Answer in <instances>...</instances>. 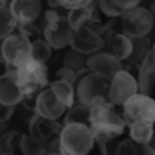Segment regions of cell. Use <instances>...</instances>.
Returning a JSON list of instances; mask_svg holds the SVG:
<instances>
[{
	"label": "cell",
	"instance_id": "74e56055",
	"mask_svg": "<svg viewBox=\"0 0 155 155\" xmlns=\"http://www.w3.org/2000/svg\"><path fill=\"white\" fill-rule=\"evenodd\" d=\"M150 146H151V148H155V133H153V139H151V142H150Z\"/></svg>",
	"mask_w": 155,
	"mask_h": 155
},
{
	"label": "cell",
	"instance_id": "7a4b0ae2",
	"mask_svg": "<svg viewBox=\"0 0 155 155\" xmlns=\"http://www.w3.org/2000/svg\"><path fill=\"white\" fill-rule=\"evenodd\" d=\"M126 120L122 113L116 111V107L105 100V102H96L91 105V122L89 127L94 133L96 139H100L104 142H109L116 139L118 135L124 133L126 129Z\"/></svg>",
	"mask_w": 155,
	"mask_h": 155
},
{
	"label": "cell",
	"instance_id": "ab89813d",
	"mask_svg": "<svg viewBox=\"0 0 155 155\" xmlns=\"http://www.w3.org/2000/svg\"><path fill=\"white\" fill-rule=\"evenodd\" d=\"M48 155H61V151H50Z\"/></svg>",
	"mask_w": 155,
	"mask_h": 155
},
{
	"label": "cell",
	"instance_id": "30bf717a",
	"mask_svg": "<svg viewBox=\"0 0 155 155\" xmlns=\"http://www.w3.org/2000/svg\"><path fill=\"white\" fill-rule=\"evenodd\" d=\"M139 92L137 78H135L129 70H120L118 74H114L111 78L109 83V102L114 107H122L133 94Z\"/></svg>",
	"mask_w": 155,
	"mask_h": 155
},
{
	"label": "cell",
	"instance_id": "ffe728a7",
	"mask_svg": "<svg viewBox=\"0 0 155 155\" xmlns=\"http://www.w3.org/2000/svg\"><path fill=\"white\" fill-rule=\"evenodd\" d=\"M94 11H96V0H94L92 4H89V6H83V8H76V9H70V11L67 13V18H68L70 26H72L74 30H78V28H81V26H87V24L91 22V18H92Z\"/></svg>",
	"mask_w": 155,
	"mask_h": 155
},
{
	"label": "cell",
	"instance_id": "484cf974",
	"mask_svg": "<svg viewBox=\"0 0 155 155\" xmlns=\"http://www.w3.org/2000/svg\"><path fill=\"white\" fill-rule=\"evenodd\" d=\"M17 26H18V22L13 17L9 6H2L0 8V39H6L8 35L17 31Z\"/></svg>",
	"mask_w": 155,
	"mask_h": 155
},
{
	"label": "cell",
	"instance_id": "8d00e7d4",
	"mask_svg": "<svg viewBox=\"0 0 155 155\" xmlns=\"http://www.w3.org/2000/svg\"><path fill=\"white\" fill-rule=\"evenodd\" d=\"M151 57H153V61H155V41L151 43Z\"/></svg>",
	"mask_w": 155,
	"mask_h": 155
},
{
	"label": "cell",
	"instance_id": "ba28073f",
	"mask_svg": "<svg viewBox=\"0 0 155 155\" xmlns=\"http://www.w3.org/2000/svg\"><path fill=\"white\" fill-rule=\"evenodd\" d=\"M122 116L126 124L133 122H151L155 124V100L150 94H133L122 105Z\"/></svg>",
	"mask_w": 155,
	"mask_h": 155
},
{
	"label": "cell",
	"instance_id": "d6a6232c",
	"mask_svg": "<svg viewBox=\"0 0 155 155\" xmlns=\"http://www.w3.org/2000/svg\"><path fill=\"white\" fill-rule=\"evenodd\" d=\"M116 2H118V4H120V8L126 11V9H129V8L139 6V4H140V0H116Z\"/></svg>",
	"mask_w": 155,
	"mask_h": 155
},
{
	"label": "cell",
	"instance_id": "e0dca14e",
	"mask_svg": "<svg viewBox=\"0 0 155 155\" xmlns=\"http://www.w3.org/2000/svg\"><path fill=\"white\" fill-rule=\"evenodd\" d=\"M137 85L140 94H151L155 85V61L151 54L139 65V76H137Z\"/></svg>",
	"mask_w": 155,
	"mask_h": 155
},
{
	"label": "cell",
	"instance_id": "8fae6325",
	"mask_svg": "<svg viewBox=\"0 0 155 155\" xmlns=\"http://www.w3.org/2000/svg\"><path fill=\"white\" fill-rule=\"evenodd\" d=\"M70 48L76 50V52H81L85 55H92L96 52H102V48H104V37L100 33L92 31L89 26H81V28L74 30Z\"/></svg>",
	"mask_w": 155,
	"mask_h": 155
},
{
	"label": "cell",
	"instance_id": "cb8c5ba5",
	"mask_svg": "<svg viewBox=\"0 0 155 155\" xmlns=\"http://www.w3.org/2000/svg\"><path fill=\"white\" fill-rule=\"evenodd\" d=\"M114 155H155L150 144H139L133 139H126L116 146Z\"/></svg>",
	"mask_w": 155,
	"mask_h": 155
},
{
	"label": "cell",
	"instance_id": "4316f807",
	"mask_svg": "<svg viewBox=\"0 0 155 155\" xmlns=\"http://www.w3.org/2000/svg\"><path fill=\"white\" fill-rule=\"evenodd\" d=\"M52 55V46L45 41V39H37V41H31V48H30V57L37 63H45L50 59Z\"/></svg>",
	"mask_w": 155,
	"mask_h": 155
},
{
	"label": "cell",
	"instance_id": "4fadbf2b",
	"mask_svg": "<svg viewBox=\"0 0 155 155\" xmlns=\"http://www.w3.org/2000/svg\"><path fill=\"white\" fill-rule=\"evenodd\" d=\"M87 68L91 72H94V74L111 80L114 74L124 70V65H122V61H118L109 52H96V54L87 57Z\"/></svg>",
	"mask_w": 155,
	"mask_h": 155
},
{
	"label": "cell",
	"instance_id": "f1b7e54d",
	"mask_svg": "<svg viewBox=\"0 0 155 155\" xmlns=\"http://www.w3.org/2000/svg\"><path fill=\"white\" fill-rule=\"evenodd\" d=\"M17 131H9L4 137H0V155H15V140H18Z\"/></svg>",
	"mask_w": 155,
	"mask_h": 155
},
{
	"label": "cell",
	"instance_id": "f546056e",
	"mask_svg": "<svg viewBox=\"0 0 155 155\" xmlns=\"http://www.w3.org/2000/svg\"><path fill=\"white\" fill-rule=\"evenodd\" d=\"M13 113H15V105H4V104H0V127H4L13 118Z\"/></svg>",
	"mask_w": 155,
	"mask_h": 155
},
{
	"label": "cell",
	"instance_id": "b9f144b4",
	"mask_svg": "<svg viewBox=\"0 0 155 155\" xmlns=\"http://www.w3.org/2000/svg\"><path fill=\"white\" fill-rule=\"evenodd\" d=\"M153 153H155V148H153Z\"/></svg>",
	"mask_w": 155,
	"mask_h": 155
},
{
	"label": "cell",
	"instance_id": "5b68a950",
	"mask_svg": "<svg viewBox=\"0 0 155 155\" xmlns=\"http://www.w3.org/2000/svg\"><path fill=\"white\" fill-rule=\"evenodd\" d=\"M109 83L111 80L94 72H87L76 83V102L83 105H92L96 102L109 100Z\"/></svg>",
	"mask_w": 155,
	"mask_h": 155
},
{
	"label": "cell",
	"instance_id": "1f68e13d",
	"mask_svg": "<svg viewBox=\"0 0 155 155\" xmlns=\"http://www.w3.org/2000/svg\"><path fill=\"white\" fill-rule=\"evenodd\" d=\"M55 80H63V81H68V83L76 85V83H78V76H76V72H72L70 68H65V67H63V68L57 70Z\"/></svg>",
	"mask_w": 155,
	"mask_h": 155
},
{
	"label": "cell",
	"instance_id": "2e32d148",
	"mask_svg": "<svg viewBox=\"0 0 155 155\" xmlns=\"http://www.w3.org/2000/svg\"><path fill=\"white\" fill-rule=\"evenodd\" d=\"M22 98H24L22 89L18 85L17 76L11 68V72H8L6 76L0 78V104L17 107L18 104H22Z\"/></svg>",
	"mask_w": 155,
	"mask_h": 155
},
{
	"label": "cell",
	"instance_id": "52a82bcc",
	"mask_svg": "<svg viewBox=\"0 0 155 155\" xmlns=\"http://www.w3.org/2000/svg\"><path fill=\"white\" fill-rule=\"evenodd\" d=\"M153 17L150 13V9L140 8V6H135L126 9L120 15V30L122 33H126L131 39H137V37H148L150 31L153 30Z\"/></svg>",
	"mask_w": 155,
	"mask_h": 155
},
{
	"label": "cell",
	"instance_id": "7402d4cb",
	"mask_svg": "<svg viewBox=\"0 0 155 155\" xmlns=\"http://www.w3.org/2000/svg\"><path fill=\"white\" fill-rule=\"evenodd\" d=\"M63 67H65V68H70L72 72H76L78 80H80V78H83L87 72H91V70L87 68V55L81 54V52H76V50H70V52L65 55Z\"/></svg>",
	"mask_w": 155,
	"mask_h": 155
},
{
	"label": "cell",
	"instance_id": "8992f818",
	"mask_svg": "<svg viewBox=\"0 0 155 155\" xmlns=\"http://www.w3.org/2000/svg\"><path fill=\"white\" fill-rule=\"evenodd\" d=\"M63 131V124L59 120H50L41 114H33L30 120V135L41 142L48 151H59V137Z\"/></svg>",
	"mask_w": 155,
	"mask_h": 155
},
{
	"label": "cell",
	"instance_id": "9c48e42d",
	"mask_svg": "<svg viewBox=\"0 0 155 155\" xmlns=\"http://www.w3.org/2000/svg\"><path fill=\"white\" fill-rule=\"evenodd\" d=\"M30 48H31V41L26 39L22 33L13 31L11 35H8L2 43V57L6 59V63L11 68H17L24 65L26 61H30Z\"/></svg>",
	"mask_w": 155,
	"mask_h": 155
},
{
	"label": "cell",
	"instance_id": "3957f363",
	"mask_svg": "<svg viewBox=\"0 0 155 155\" xmlns=\"http://www.w3.org/2000/svg\"><path fill=\"white\" fill-rule=\"evenodd\" d=\"M72 35L74 28L70 26L67 15H61L57 9H48L43 15V39L54 50L70 46Z\"/></svg>",
	"mask_w": 155,
	"mask_h": 155
},
{
	"label": "cell",
	"instance_id": "83f0119b",
	"mask_svg": "<svg viewBox=\"0 0 155 155\" xmlns=\"http://www.w3.org/2000/svg\"><path fill=\"white\" fill-rule=\"evenodd\" d=\"M96 6H98V9L109 18H116L124 13V9L120 8V4L116 2V0H96Z\"/></svg>",
	"mask_w": 155,
	"mask_h": 155
},
{
	"label": "cell",
	"instance_id": "6da1fadb",
	"mask_svg": "<svg viewBox=\"0 0 155 155\" xmlns=\"http://www.w3.org/2000/svg\"><path fill=\"white\" fill-rule=\"evenodd\" d=\"M59 151L61 155H107V142L96 139L85 124H63Z\"/></svg>",
	"mask_w": 155,
	"mask_h": 155
},
{
	"label": "cell",
	"instance_id": "d4e9b609",
	"mask_svg": "<svg viewBox=\"0 0 155 155\" xmlns=\"http://www.w3.org/2000/svg\"><path fill=\"white\" fill-rule=\"evenodd\" d=\"M18 148H21L22 155H48L50 153L41 142H37L30 133L21 135V139H18Z\"/></svg>",
	"mask_w": 155,
	"mask_h": 155
},
{
	"label": "cell",
	"instance_id": "4dcf8cb0",
	"mask_svg": "<svg viewBox=\"0 0 155 155\" xmlns=\"http://www.w3.org/2000/svg\"><path fill=\"white\" fill-rule=\"evenodd\" d=\"M59 2V6L63 8V9H76V8H83V6H89V4H92L94 0H57Z\"/></svg>",
	"mask_w": 155,
	"mask_h": 155
},
{
	"label": "cell",
	"instance_id": "60d3db41",
	"mask_svg": "<svg viewBox=\"0 0 155 155\" xmlns=\"http://www.w3.org/2000/svg\"><path fill=\"white\" fill-rule=\"evenodd\" d=\"M2 43H4V39H0V55H2Z\"/></svg>",
	"mask_w": 155,
	"mask_h": 155
},
{
	"label": "cell",
	"instance_id": "9a60e30c",
	"mask_svg": "<svg viewBox=\"0 0 155 155\" xmlns=\"http://www.w3.org/2000/svg\"><path fill=\"white\" fill-rule=\"evenodd\" d=\"M104 46L118 61H127V57L131 55V48H133V39L122 31H114L111 28L104 35Z\"/></svg>",
	"mask_w": 155,
	"mask_h": 155
},
{
	"label": "cell",
	"instance_id": "7c38bea8",
	"mask_svg": "<svg viewBox=\"0 0 155 155\" xmlns=\"http://www.w3.org/2000/svg\"><path fill=\"white\" fill-rule=\"evenodd\" d=\"M67 105L57 98V96L52 92L50 87H46L45 91L39 92L37 100H35V113L45 116V118H50V120H59L65 116L67 113Z\"/></svg>",
	"mask_w": 155,
	"mask_h": 155
},
{
	"label": "cell",
	"instance_id": "d6986e66",
	"mask_svg": "<svg viewBox=\"0 0 155 155\" xmlns=\"http://www.w3.org/2000/svg\"><path fill=\"white\" fill-rule=\"evenodd\" d=\"M48 87L67 107H72L76 104V85L63 81V80H54V81H50Z\"/></svg>",
	"mask_w": 155,
	"mask_h": 155
},
{
	"label": "cell",
	"instance_id": "e575fe53",
	"mask_svg": "<svg viewBox=\"0 0 155 155\" xmlns=\"http://www.w3.org/2000/svg\"><path fill=\"white\" fill-rule=\"evenodd\" d=\"M48 6L52 8V9H59L61 6H59V2H57V0H48Z\"/></svg>",
	"mask_w": 155,
	"mask_h": 155
},
{
	"label": "cell",
	"instance_id": "277c9868",
	"mask_svg": "<svg viewBox=\"0 0 155 155\" xmlns=\"http://www.w3.org/2000/svg\"><path fill=\"white\" fill-rule=\"evenodd\" d=\"M17 81L22 89L24 98H37L39 92L45 91L50 81H48V68L45 63H37L33 59L26 61L24 65L13 68ZM22 98V100H24Z\"/></svg>",
	"mask_w": 155,
	"mask_h": 155
},
{
	"label": "cell",
	"instance_id": "603a6c76",
	"mask_svg": "<svg viewBox=\"0 0 155 155\" xmlns=\"http://www.w3.org/2000/svg\"><path fill=\"white\" fill-rule=\"evenodd\" d=\"M63 120H65L63 124H85V126H89V122H91V107L83 105V104H74L72 107L67 109Z\"/></svg>",
	"mask_w": 155,
	"mask_h": 155
},
{
	"label": "cell",
	"instance_id": "5bb4252c",
	"mask_svg": "<svg viewBox=\"0 0 155 155\" xmlns=\"http://www.w3.org/2000/svg\"><path fill=\"white\" fill-rule=\"evenodd\" d=\"M9 9L18 24H33L43 15L41 0H9Z\"/></svg>",
	"mask_w": 155,
	"mask_h": 155
},
{
	"label": "cell",
	"instance_id": "836d02e7",
	"mask_svg": "<svg viewBox=\"0 0 155 155\" xmlns=\"http://www.w3.org/2000/svg\"><path fill=\"white\" fill-rule=\"evenodd\" d=\"M8 72H11V67L6 63V59H4V57L0 55V78H2V76H6Z\"/></svg>",
	"mask_w": 155,
	"mask_h": 155
},
{
	"label": "cell",
	"instance_id": "44dd1931",
	"mask_svg": "<svg viewBox=\"0 0 155 155\" xmlns=\"http://www.w3.org/2000/svg\"><path fill=\"white\" fill-rule=\"evenodd\" d=\"M129 127V139H133L139 144H150L155 133V124L151 122H133L127 124Z\"/></svg>",
	"mask_w": 155,
	"mask_h": 155
},
{
	"label": "cell",
	"instance_id": "f35d334b",
	"mask_svg": "<svg viewBox=\"0 0 155 155\" xmlns=\"http://www.w3.org/2000/svg\"><path fill=\"white\" fill-rule=\"evenodd\" d=\"M2 6H8V0H0V8Z\"/></svg>",
	"mask_w": 155,
	"mask_h": 155
},
{
	"label": "cell",
	"instance_id": "ac0fdd59",
	"mask_svg": "<svg viewBox=\"0 0 155 155\" xmlns=\"http://www.w3.org/2000/svg\"><path fill=\"white\" fill-rule=\"evenodd\" d=\"M150 54H151V41L148 37H137L133 39V48H131V55L127 57V63L131 67H139Z\"/></svg>",
	"mask_w": 155,
	"mask_h": 155
},
{
	"label": "cell",
	"instance_id": "d590c367",
	"mask_svg": "<svg viewBox=\"0 0 155 155\" xmlns=\"http://www.w3.org/2000/svg\"><path fill=\"white\" fill-rule=\"evenodd\" d=\"M150 13H151V17H153V24H155V0H153V4L150 6Z\"/></svg>",
	"mask_w": 155,
	"mask_h": 155
}]
</instances>
